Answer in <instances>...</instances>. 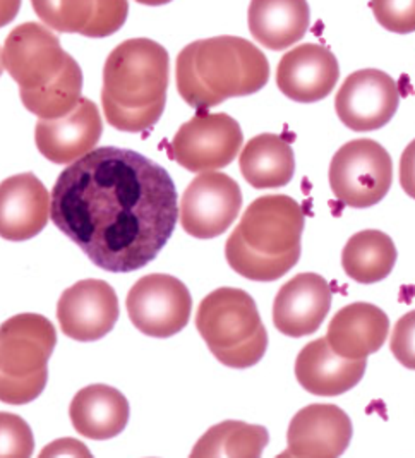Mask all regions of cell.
I'll use <instances>...</instances> for the list:
<instances>
[{"mask_svg": "<svg viewBox=\"0 0 415 458\" xmlns=\"http://www.w3.org/2000/svg\"><path fill=\"white\" fill-rule=\"evenodd\" d=\"M179 216L165 168L138 151L105 146L59 175L50 220L102 270L129 273L153 261Z\"/></svg>", "mask_w": 415, "mask_h": 458, "instance_id": "6da1fadb", "label": "cell"}, {"mask_svg": "<svg viewBox=\"0 0 415 458\" xmlns=\"http://www.w3.org/2000/svg\"><path fill=\"white\" fill-rule=\"evenodd\" d=\"M170 59L160 43L132 38L117 45L104 67L102 105L106 123L124 132H143L165 110Z\"/></svg>", "mask_w": 415, "mask_h": 458, "instance_id": "7a4b0ae2", "label": "cell"}, {"mask_svg": "<svg viewBox=\"0 0 415 458\" xmlns=\"http://www.w3.org/2000/svg\"><path fill=\"white\" fill-rule=\"evenodd\" d=\"M270 80L265 54L239 37L189 43L177 57V89L196 110L258 93Z\"/></svg>", "mask_w": 415, "mask_h": 458, "instance_id": "3957f363", "label": "cell"}, {"mask_svg": "<svg viewBox=\"0 0 415 458\" xmlns=\"http://www.w3.org/2000/svg\"><path fill=\"white\" fill-rule=\"evenodd\" d=\"M306 216L291 196L271 194L252 201L225 246L230 268L254 282H275L301 258Z\"/></svg>", "mask_w": 415, "mask_h": 458, "instance_id": "277c9868", "label": "cell"}, {"mask_svg": "<svg viewBox=\"0 0 415 458\" xmlns=\"http://www.w3.org/2000/svg\"><path fill=\"white\" fill-rule=\"evenodd\" d=\"M196 328L209 352L232 369L256 366L268 349V332L248 292L222 287L208 293L196 314Z\"/></svg>", "mask_w": 415, "mask_h": 458, "instance_id": "5b68a950", "label": "cell"}, {"mask_svg": "<svg viewBox=\"0 0 415 458\" xmlns=\"http://www.w3.org/2000/svg\"><path fill=\"white\" fill-rule=\"evenodd\" d=\"M55 344L54 325L40 314H18L2 325L0 398L4 403L22 405L40 396Z\"/></svg>", "mask_w": 415, "mask_h": 458, "instance_id": "8992f818", "label": "cell"}, {"mask_svg": "<svg viewBox=\"0 0 415 458\" xmlns=\"http://www.w3.org/2000/svg\"><path fill=\"white\" fill-rule=\"evenodd\" d=\"M394 164L388 151L373 140L342 146L330 164L333 196L351 208H371L392 188Z\"/></svg>", "mask_w": 415, "mask_h": 458, "instance_id": "52a82bcc", "label": "cell"}, {"mask_svg": "<svg viewBox=\"0 0 415 458\" xmlns=\"http://www.w3.org/2000/svg\"><path fill=\"white\" fill-rule=\"evenodd\" d=\"M242 141V129L229 114L198 110L172 138L170 157L189 172H211L230 165Z\"/></svg>", "mask_w": 415, "mask_h": 458, "instance_id": "ba28073f", "label": "cell"}, {"mask_svg": "<svg viewBox=\"0 0 415 458\" xmlns=\"http://www.w3.org/2000/svg\"><path fill=\"white\" fill-rule=\"evenodd\" d=\"M125 308L132 325L141 334L168 338L186 328L192 299L179 278L155 273L146 275L132 285Z\"/></svg>", "mask_w": 415, "mask_h": 458, "instance_id": "9c48e42d", "label": "cell"}, {"mask_svg": "<svg viewBox=\"0 0 415 458\" xmlns=\"http://www.w3.org/2000/svg\"><path fill=\"white\" fill-rule=\"evenodd\" d=\"M69 57L48 28L38 22H24L5 38L2 67L20 84V89L31 91L57 80Z\"/></svg>", "mask_w": 415, "mask_h": 458, "instance_id": "30bf717a", "label": "cell"}, {"mask_svg": "<svg viewBox=\"0 0 415 458\" xmlns=\"http://www.w3.org/2000/svg\"><path fill=\"white\" fill-rule=\"evenodd\" d=\"M242 207L239 184L222 172H201L182 194L179 218L196 239H215L229 230Z\"/></svg>", "mask_w": 415, "mask_h": 458, "instance_id": "8fae6325", "label": "cell"}, {"mask_svg": "<svg viewBox=\"0 0 415 458\" xmlns=\"http://www.w3.org/2000/svg\"><path fill=\"white\" fill-rule=\"evenodd\" d=\"M400 91L394 78L377 69L352 72L336 93L338 119L357 132L381 129L394 119Z\"/></svg>", "mask_w": 415, "mask_h": 458, "instance_id": "7c38bea8", "label": "cell"}, {"mask_svg": "<svg viewBox=\"0 0 415 458\" xmlns=\"http://www.w3.org/2000/svg\"><path fill=\"white\" fill-rule=\"evenodd\" d=\"M57 318L65 336L97 342L110 334L119 319L117 293L104 280H81L63 292Z\"/></svg>", "mask_w": 415, "mask_h": 458, "instance_id": "4fadbf2b", "label": "cell"}, {"mask_svg": "<svg viewBox=\"0 0 415 458\" xmlns=\"http://www.w3.org/2000/svg\"><path fill=\"white\" fill-rule=\"evenodd\" d=\"M352 439V420L340 407L314 403L299 411L287 433L282 458H335L345 454Z\"/></svg>", "mask_w": 415, "mask_h": 458, "instance_id": "5bb4252c", "label": "cell"}, {"mask_svg": "<svg viewBox=\"0 0 415 458\" xmlns=\"http://www.w3.org/2000/svg\"><path fill=\"white\" fill-rule=\"evenodd\" d=\"M104 123L97 104L81 98L76 108L61 119H40L35 129L37 148L57 165L74 164L98 145Z\"/></svg>", "mask_w": 415, "mask_h": 458, "instance_id": "9a60e30c", "label": "cell"}, {"mask_svg": "<svg viewBox=\"0 0 415 458\" xmlns=\"http://www.w3.org/2000/svg\"><path fill=\"white\" fill-rule=\"evenodd\" d=\"M338 61L326 47L304 43L287 52L276 69L278 89L293 102L314 104L326 98L338 83Z\"/></svg>", "mask_w": 415, "mask_h": 458, "instance_id": "2e32d148", "label": "cell"}, {"mask_svg": "<svg viewBox=\"0 0 415 458\" xmlns=\"http://www.w3.org/2000/svg\"><path fill=\"white\" fill-rule=\"evenodd\" d=\"M332 289L316 273H299L275 297L273 323L280 334L301 338L314 334L332 308Z\"/></svg>", "mask_w": 415, "mask_h": 458, "instance_id": "e0dca14e", "label": "cell"}, {"mask_svg": "<svg viewBox=\"0 0 415 458\" xmlns=\"http://www.w3.org/2000/svg\"><path fill=\"white\" fill-rule=\"evenodd\" d=\"M52 198L42 181L30 172L13 175L0 186V235L28 241L48 224Z\"/></svg>", "mask_w": 415, "mask_h": 458, "instance_id": "ac0fdd59", "label": "cell"}, {"mask_svg": "<svg viewBox=\"0 0 415 458\" xmlns=\"http://www.w3.org/2000/svg\"><path fill=\"white\" fill-rule=\"evenodd\" d=\"M368 368V359H347L336 354L326 336L308 344L295 360L299 385L318 396L347 394L360 383Z\"/></svg>", "mask_w": 415, "mask_h": 458, "instance_id": "d6986e66", "label": "cell"}, {"mask_svg": "<svg viewBox=\"0 0 415 458\" xmlns=\"http://www.w3.org/2000/svg\"><path fill=\"white\" fill-rule=\"evenodd\" d=\"M390 319L369 302H353L333 316L326 340L333 351L347 359H368L388 338Z\"/></svg>", "mask_w": 415, "mask_h": 458, "instance_id": "ffe728a7", "label": "cell"}, {"mask_svg": "<svg viewBox=\"0 0 415 458\" xmlns=\"http://www.w3.org/2000/svg\"><path fill=\"white\" fill-rule=\"evenodd\" d=\"M248 22L252 38L270 50L301 42L311 24L308 0H250Z\"/></svg>", "mask_w": 415, "mask_h": 458, "instance_id": "44dd1931", "label": "cell"}, {"mask_svg": "<svg viewBox=\"0 0 415 458\" xmlns=\"http://www.w3.org/2000/svg\"><path fill=\"white\" fill-rule=\"evenodd\" d=\"M69 416L74 429L88 439H110L121 435L129 422V403L108 385H89L71 402Z\"/></svg>", "mask_w": 415, "mask_h": 458, "instance_id": "7402d4cb", "label": "cell"}, {"mask_svg": "<svg viewBox=\"0 0 415 458\" xmlns=\"http://www.w3.org/2000/svg\"><path fill=\"white\" fill-rule=\"evenodd\" d=\"M239 165L252 188H284L293 177L295 157L284 138L267 132L252 138L244 146Z\"/></svg>", "mask_w": 415, "mask_h": 458, "instance_id": "603a6c76", "label": "cell"}, {"mask_svg": "<svg viewBox=\"0 0 415 458\" xmlns=\"http://www.w3.org/2000/svg\"><path fill=\"white\" fill-rule=\"evenodd\" d=\"M396 248L388 233L362 230L353 233L342 252V267L359 284L385 280L394 268Z\"/></svg>", "mask_w": 415, "mask_h": 458, "instance_id": "cb8c5ba5", "label": "cell"}, {"mask_svg": "<svg viewBox=\"0 0 415 458\" xmlns=\"http://www.w3.org/2000/svg\"><path fill=\"white\" fill-rule=\"evenodd\" d=\"M268 439V431L263 426L224 420L208 429L192 448L191 457L258 458Z\"/></svg>", "mask_w": 415, "mask_h": 458, "instance_id": "d4e9b609", "label": "cell"}, {"mask_svg": "<svg viewBox=\"0 0 415 458\" xmlns=\"http://www.w3.org/2000/svg\"><path fill=\"white\" fill-rule=\"evenodd\" d=\"M83 89V72L72 57L65 64L63 72L40 89H20L21 102L31 114L40 119H61L69 115L80 104Z\"/></svg>", "mask_w": 415, "mask_h": 458, "instance_id": "484cf974", "label": "cell"}, {"mask_svg": "<svg viewBox=\"0 0 415 458\" xmlns=\"http://www.w3.org/2000/svg\"><path fill=\"white\" fill-rule=\"evenodd\" d=\"M31 5L45 26L59 33L83 35L93 20L97 0H31Z\"/></svg>", "mask_w": 415, "mask_h": 458, "instance_id": "4316f807", "label": "cell"}, {"mask_svg": "<svg viewBox=\"0 0 415 458\" xmlns=\"http://www.w3.org/2000/svg\"><path fill=\"white\" fill-rule=\"evenodd\" d=\"M374 18L385 30L407 35L415 31V0H371Z\"/></svg>", "mask_w": 415, "mask_h": 458, "instance_id": "83f0119b", "label": "cell"}, {"mask_svg": "<svg viewBox=\"0 0 415 458\" xmlns=\"http://www.w3.org/2000/svg\"><path fill=\"white\" fill-rule=\"evenodd\" d=\"M129 13L127 0H97L93 20L86 26L83 37L105 38L124 26Z\"/></svg>", "mask_w": 415, "mask_h": 458, "instance_id": "f1b7e54d", "label": "cell"}, {"mask_svg": "<svg viewBox=\"0 0 415 458\" xmlns=\"http://www.w3.org/2000/svg\"><path fill=\"white\" fill-rule=\"evenodd\" d=\"M2 457H30L35 443L28 424L21 417L2 412Z\"/></svg>", "mask_w": 415, "mask_h": 458, "instance_id": "f546056e", "label": "cell"}, {"mask_svg": "<svg viewBox=\"0 0 415 458\" xmlns=\"http://www.w3.org/2000/svg\"><path fill=\"white\" fill-rule=\"evenodd\" d=\"M390 349L403 368L415 371V311L402 316L396 321Z\"/></svg>", "mask_w": 415, "mask_h": 458, "instance_id": "4dcf8cb0", "label": "cell"}, {"mask_svg": "<svg viewBox=\"0 0 415 458\" xmlns=\"http://www.w3.org/2000/svg\"><path fill=\"white\" fill-rule=\"evenodd\" d=\"M400 184H402V189L415 199V140L402 153Z\"/></svg>", "mask_w": 415, "mask_h": 458, "instance_id": "1f68e13d", "label": "cell"}, {"mask_svg": "<svg viewBox=\"0 0 415 458\" xmlns=\"http://www.w3.org/2000/svg\"><path fill=\"white\" fill-rule=\"evenodd\" d=\"M59 455H65V457H91L89 450L83 446L81 443L74 441V439H61L52 443L48 448H45L40 457H59Z\"/></svg>", "mask_w": 415, "mask_h": 458, "instance_id": "d6a6232c", "label": "cell"}, {"mask_svg": "<svg viewBox=\"0 0 415 458\" xmlns=\"http://www.w3.org/2000/svg\"><path fill=\"white\" fill-rule=\"evenodd\" d=\"M136 2L145 4V5H164V4H168L172 0H136Z\"/></svg>", "mask_w": 415, "mask_h": 458, "instance_id": "836d02e7", "label": "cell"}]
</instances>
